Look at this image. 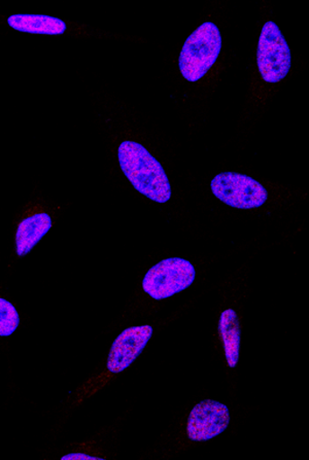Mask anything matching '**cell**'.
Masks as SVG:
<instances>
[{
    "mask_svg": "<svg viewBox=\"0 0 309 460\" xmlns=\"http://www.w3.org/2000/svg\"><path fill=\"white\" fill-rule=\"evenodd\" d=\"M119 163L126 178L140 194L157 203L170 201L172 187L160 163L136 141H124L119 147Z\"/></svg>",
    "mask_w": 309,
    "mask_h": 460,
    "instance_id": "cell-1",
    "label": "cell"
},
{
    "mask_svg": "<svg viewBox=\"0 0 309 460\" xmlns=\"http://www.w3.org/2000/svg\"><path fill=\"white\" fill-rule=\"evenodd\" d=\"M222 49L219 28L203 23L187 39L180 55L181 74L188 82H199L215 65Z\"/></svg>",
    "mask_w": 309,
    "mask_h": 460,
    "instance_id": "cell-2",
    "label": "cell"
},
{
    "mask_svg": "<svg viewBox=\"0 0 309 460\" xmlns=\"http://www.w3.org/2000/svg\"><path fill=\"white\" fill-rule=\"evenodd\" d=\"M195 274V268L189 261L181 258L166 259L147 271L143 288L153 299L163 300L191 286Z\"/></svg>",
    "mask_w": 309,
    "mask_h": 460,
    "instance_id": "cell-3",
    "label": "cell"
},
{
    "mask_svg": "<svg viewBox=\"0 0 309 460\" xmlns=\"http://www.w3.org/2000/svg\"><path fill=\"white\" fill-rule=\"evenodd\" d=\"M257 65L262 79L270 84L283 81L291 68V51L278 26L269 21L260 35Z\"/></svg>",
    "mask_w": 309,
    "mask_h": 460,
    "instance_id": "cell-4",
    "label": "cell"
},
{
    "mask_svg": "<svg viewBox=\"0 0 309 460\" xmlns=\"http://www.w3.org/2000/svg\"><path fill=\"white\" fill-rule=\"evenodd\" d=\"M210 187L217 199L234 208H258L262 207L269 198V193L261 183L241 173L217 174Z\"/></svg>",
    "mask_w": 309,
    "mask_h": 460,
    "instance_id": "cell-5",
    "label": "cell"
},
{
    "mask_svg": "<svg viewBox=\"0 0 309 460\" xmlns=\"http://www.w3.org/2000/svg\"><path fill=\"white\" fill-rule=\"evenodd\" d=\"M230 422L229 409L222 402L205 400L190 413L187 434L195 442L208 441L223 433Z\"/></svg>",
    "mask_w": 309,
    "mask_h": 460,
    "instance_id": "cell-6",
    "label": "cell"
},
{
    "mask_svg": "<svg viewBox=\"0 0 309 460\" xmlns=\"http://www.w3.org/2000/svg\"><path fill=\"white\" fill-rule=\"evenodd\" d=\"M153 334L151 325L126 329L112 343L108 358V370L118 374L135 362Z\"/></svg>",
    "mask_w": 309,
    "mask_h": 460,
    "instance_id": "cell-7",
    "label": "cell"
},
{
    "mask_svg": "<svg viewBox=\"0 0 309 460\" xmlns=\"http://www.w3.org/2000/svg\"><path fill=\"white\" fill-rule=\"evenodd\" d=\"M51 228L52 218L46 212L23 219L16 233L18 256L21 258L27 256Z\"/></svg>",
    "mask_w": 309,
    "mask_h": 460,
    "instance_id": "cell-8",
    "label": "cell"
},
{
    "mask_svg": "<svg viewBox=\"0 0 309 460\" xmlns=\"http://www.w3.org/2000/svg\"><path fill=\"white\" fill-rule=\"evenodd\" d=\"M8 24L15 31L32 34L60 35L66 31L65 21L45 15H13Z\"/></svg>",
    "mask_w": 309,
    "mask_h": 460,
    "instance_id": "cell-9",
    "label": "cell"
},
{
    "mask_svg": "<svg viewBox=\"0 0 309 460\" xmlns=\"http://www.w3.org/2000/svg\"><path fill=\"white\" fill-rule=\"evenodd\" d=\"M219 332L228 366L235 367L240 358L241 323L234 310L227 309L221 314Z\"/></svg>",
    "mask_w": 309,
    "mask_h": 460,
    "instance_id": "cell-10",
    "label": "cell"
},
{
    "mask_svg": "<svg viewBox=\"0 0 309 460\" xmlns=\"http://www.w3.org/2000/svg\"><path fill=\"white\" fill-rule=\"evenodd\" d=\"M20 323L17 309L12 303L0 298V337H9Z\"/></svg>",
    "mask_w": 309,
    "mask_h": 460,
    "instance_id": "cell-11",
    "label": "cell"
},
{
    "mask_svg": "<svg viewBox=\"0 0 309 460\" xmlns=\"http://www.w3.org/2000/svg\"><path fill=\"white\" fill-rule=\"evenodd\" d=\"M62 460H104V458L86 456L84 453H70L63 456Z\"/></svg>",
    "mask_w": 309,
    "mask_h": 460,
    "instance_id": "cell-12",
    "label": "cell"
}]
</instances>
